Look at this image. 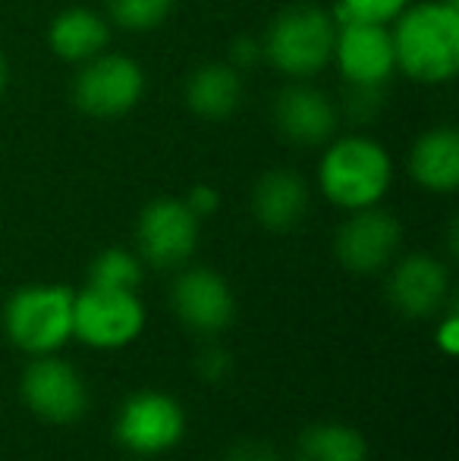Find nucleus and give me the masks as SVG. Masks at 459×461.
Wrapping results in <instances>:
<instances>
[{
	"label": "nucleus",
	"mask_w": 459,
	"mask_h": 461,
	"mask_svg": "<svg viewBox=\"0 0 459 461\" xmlns=\"http://www.w3.org/2000/svg\"><path fill=\"white\" fill-rule=\"evenodd\" d=\"M393 57L397 69H403L416 82H450L459 69V10L441 0L406 6L397 16Z\"/></svg>",
	"instance_id": "nucleus-1"
},
{
	"label": "nucleus",
	"mask_w": 459,
	"mask_h": 461,
	"mask_svg": "<svg viewBox=\"0 0 459 461\" xmlns=\"http://www.w3.org/2000/svg\"><path fill=\"white\" fill-rule=\"evenodd\" d=\"M337 19L315 4H293L268 25L262 54L293 79H308L334 60Z\"/></svg>",
	"instance_id": "nucleus-2"
},
{
	"label": "nucleus",
	"mask_w": 459,
	"mask_h": 461,
	"mask_svg": "<svg viewBox=\"0 0 459 461\" xmlns=\"http://www.w3.org/2000/svg\"><path fill=\"white\" fill-rule=\"evenodd\" d=\"M390 154L365 135H346V139L334 141L318 167L321 192L346 211L378 204L390 188Z\"/></svg>",
	"instance_id": "nucleus-3"
},
{
	"label": "nucleus",
	"mask_w": 459,
	"mask_h": 461,
	"mask_svg": "<svg viewBox=\"0 0 459 461\" xmlns=\"http://www.w3.org/2000/svg\"><path fill=\"white\" fill-rule=\"evenodd\" d=\"M73 308L76 292L67 285H25L6 302V336L23 352L50 355L73 336Z\"/></svg>",
	"instance_id": "nucleus-4"
},
{
	"label": "nucleus",
	"mask_w": 459,
	"mask_h": 461,
	"mask_svg": "<svg viewBox=\"0 0 459 461\" xmlns=\"http://www.w3.org/2000/svg\"><path fill=\"white\" fill-rule=\"evenodd\" d=\"M145 95V73L135 60L123 54H105L82 63L73 82V101L82 113L111 120L135 107Z\"/></svg>",
	"instance_id": "nucleus-5"
},
{
	"label": "nucleus",
	"mask_w": 459,
	"mask_h": 461,
	"mask_svg": "<svg viewBox=\"0 0 459 461\" xmlns=\"http://www.w3.org/2000/svg\"><path fill=\"white\" fill-rule=\"evenodd\" d=\"M145 327V308L139 295L126 289H98L88 285L76 295L73 333L92 348H123Z\"/></svg>",
	"instance_id": "nucleus-6"
},
{
	"label": "nucleus",
	"mask_w": 459,
	"mask_h": 461,
	"mask_svg": "<svg viewBox=\"0 0 459 461\" xmlns=\"http://www.w3.org/2000/svg\"><path fill=\"white\" fill-rule=\"evenodd\" d=\"M186 430V414L177 399L154 389L129 395L116 414V439L139 456H161L173 449Z\"/></svg>",
	"instance_id": "nucleus-7"
},
{
	"label": "nucleus",
	"mask_w": 459,
	"mask_h": 461,
	"mask_svg": "<svg viewBox=\"0 0 459 461\" xmlns=\"http://www.w3.org/2000/svg\"><path fill=\"white\" fill-rule=\"evenodd\" d=\"M19 393L25 405L48 424H73L88 408V389L82 376L76 374L73 365L54 355H41L25 367Z\"/></svg>",
	"instance_id": "nucleus-8"
},
{
	"label": "nucleus",
	"mask_w": 459,
	"mask_h": 461,
	"mask_svg": "<svg viewBox=\"0 0 459 461\" xmlns=\"http://www.w3.org/2000/svg\"><path fill=\"white\" fill-rule=\"evenodd\" d=\"M139 251L154 267H179L198 245V217L179 198H158L139 217Z\"/></svg>",
	"instance_id": "nucleus-9"
},
{
	"label": "nucleus",
	"mask_w": 459,
	"mask_h": 461,
	"mask_svg": "<svg viewBox=\"0 0 459 461\" xmlns=\"http://www.w3.org/2000/svg\"><path fill=\"white\" fill-rule=\"evenodd\" d=\"M334 57L346 82H359V86H387L397 69L393 38L384 23L344 19L334 38Z\"/></svg>",
	"instance_id": "nucleus-10"
},
{
	"label": "nucleus",
	"mask_w": 459,
	"mask_h": 461,
	"mask_svg": "<svg viewBox=\"0 0 459 461\" xmlns=\"http://www.w3.org/2000/svg\"><path fill=\"white\" fill-rule=\"evenodd\" d=\"M399 223L393 213L381 211V207H359L353 217L340 226L337 232V258L346 270L353 274H378L387 267L393 251L399 249Z\"/></svg>",
	"instance_id": "nucleus-11"
},
{
	"label": "nucleus",
	"mask_w": 459,
	"mask_h": 461,
	"mask_svg": "<svg viewBox=\"0 0 459 461\" xmlns=\"http://www.w3.org/2000/svg\"><path fill=\"white\" fill-rule=\"evenodd\" d=\"M170 302L177 317L189 330L205 336H215L227 330L236 314V302L227 279L208 267H192L177 276L170 292Z\"/></svg>",
	"instance_id": "nucleus-12"
},
{
	"label": "nucleus",
	"mask_w": 459,
	"mask_h": 461,
	"mask_svg": "<svg viewBox=\"0 0 459 461\" xmlns=\"http://www.w3.org/2000/svg\"><path fill=\"white\" fill-rule=\"evenodd\" d=\"M274 126L287 141L302 148L321 145L337 129V107L325 92L293 82L274 97Z\"/></svg>",
	"instance_id": "nucleus-13"
},
{
	"label": "nucleus",
	"mask_w": 459,
	"mask_h": 461,
	"mask_svg": "<svg viewBox=\"0 0 459 461\" xmlns=\"http://www.w3.org/2000/svg\"><path fill=\"white\" fill-rule=\"evenodd\" d=\"M450 292V276L431 255H409L393 267L387 298L403 317H431Z\"/></svg>",
	"instance_id": "nucleus-14"
},
{
	"label": "nucleus",
	"mask_w": 459,
	"mask_h": 461,
	"mask_svg": "<svg viewBox=\"0 0 459 461\" xmlns=\"http://www.w3.org/2000/svg\"><path fill=\"white\" fill-rule=\"evenodd\" d=\"M252 211L258 223L274 232H287L302 223L308 213V185L293 170H271L255 183Z\"/></svg>",
	"instance_id": "nucleus-15"
},
{
	"label": "nucleus",
	"mask_w": 459,
	"mask_h": 461,
	"mask_svg": "<svg viewBox=\"0 0 459 461\" xmlns=\"http://www.w3.org/2000/svg\"><path fill=\"white\" fill-rule=\"evenodd\" d=\"M111 41V29L101 13L88 6H69L50 23L48 44L60 60L67 63H86L98 57Z\"/></svg>",
	"instance_id": "nucleus-16"
},
{
	"label": "nucleus",
	"mask_w": 459,
	"mask_h": 461,
	"mask_svg": "<svg viewBox=\"0 0 459 461\" xmlns=\"http://www.w3.org/2000/svg\"><path fill=\"white\" fill-rule=\"evenodd\" d=\"M409 170L428 192H454L459 185V135L454 129H428L409 154Z\"/></svg>",
	"instance_id": "nucleus-17"
},
{
	"label": "nucleus",
	"mask_w": 459,
	"mask_h": 461,
	"mask_svg": "<svg viewBox=\"0 0 459 461\" xmlns=\"http://www.w3.org/2000/svg\"><path fill=\"white\" fill-rule=\"evenodd\" d=\"M186 104L205 120H224L243 104V79L230 63H205L186 82Z\"/></svg>",
	"instance_id": "nucleus-18"
},
{
	"label": "nucleus",
	"mask_w": 459,
	"mask_h": 461,
	"mask_svg": "<svg viewBox=\"0 0 459 461\" xmlns=\"http://www.w3.org/2000/svg\"><path fill=\"white\" fill-rule=\"evenodd\" d=\"M368 443L359 430L344 424L308 427L296 443V461H365Z\"/></svg>",
	"instance_id": "nucleus-19"
},
{
	"label": "nucleus",
	"mask_w": 459,
	"mask_h": 461,
	"mask_svg": "<svg viewBox=\"0 0 459 461\" xmlns=\"http://www.w3.org/2000/svg\"><path fill=\"white\" fill-rule=\"evenodd\" d=\"M139 283H142V264L123 249L101 251L92 261V270H88V285H98V289L135 292Z\"/></svg>",
	"instance_id": "nucleus-20"
},
{
	"label": "nucleus",
	"mask_w": 459,
	"mask_h": 461,
	"mask_svg": "<svg viewBox=\"0 0 459 461\" xmlns=\"http://www.w3.org/2000/svg\"><path fill=\"white\" fill-rule=\"evenodd\" d=\"M107 10L116 25L129 32L158 29L173 10V0H107Z\"/></svg>",
	"instance_id": "nucleus-21"
},
{
	"label": "nucleus",
	"mask_w": 459,
	"mask_h": 461,
	"mask_svg": "<svg viewBox=\"0 0 459 461\" xmlns=\"http://www.w3.org/2000/svg\"><path fill=\"white\" fill-rule=\"evenodd\" d=\"M409 6V0H337V19H362V23H390Z\"/></svg>",
	"instance_id": "nucleus-22"
},
{
	"label": "nucleus",
	"mask_w": 459,
	"mask_h": 461,
	"mask_svg": "<svg viewBox=\"0 0 459 461\" xmlns=\"http://www.w3.org/2000/svg\"><path fill=\"white\" fill-rule=\"evenodd\" d=\"M384 107V86H359V82H349L346 92V110L353 120L365 122L374 120Z\"/></svg>",
	"instance_id": "nucleus-23"
},
{
	"label": "nucleus",
	"mask_w": 459,
	"mask_h": 461,
	"mask_svg": "<svg viewBox=\"0 0 459 461\" xmlns=\"http://www.w3.org/2000/svg\"><path fill=\"white\" fill-rule=\"evenodd\" d=\"M196 367H198V374H202L205 380H224V376L230 374L233 361H230L227 348H221V346H215V342H211V346H205L202 352H198Z\"/></svg>",
	"instance_id": "nucleus-24"
},
{
	"label": "nucleus",
	"mask_w": 459,
	"mask_h": 461,
	"mask_svg": "<svg viewBox=\"0 0 459 461\" xmlns=\"http://www.w3.org/2000/svg\"><path fill=\"white\" fill-rule=\"evenodd\" d=\"M227 461H277V452L264 439H243L227 452Z\"/></svg>",
	"instance_id": "nucleus-25"
},
{
	"label": "nucleus",
	"mask_w": 459,
	"mask_h": 461,
	"mask_svg": "<svg viewBox=\"0 0 459 461\" xmlns=\"http://www.w3.org/2000/svg\"><path fill=\"white\" fill-rule=\"evenodd\" d=\"M217 204H221V194H217V188H211V185H196L189 192V198H186V207H189L196 217H208V213H215Z\"/></svg>",
	"instance_id": "nucleus-26"
},
{
	"label": "nucleus",
	"mask_w": 459,
	"mask_h": 461,
	"mask_svg": "<svg viewBox=\"0 0 459 461\" xmlns=\"http://www.w3.org/2000/svg\"><path fill=\"white\" fill-rule=\"evenodd\" d=\"M230 54H233V67H252V63L258 60V57H264L262 54V44L255 41V38H236L233 41V48H230Z\"/></svg>",
	"instance_id": "nucleus-27"
},
{
	"label": "nucleus",
	"mask_w": 459,
	"mask_h": 461,
	"mask_svg": "<svg viewBox=\"0 0 459 461\" xmlns=\"http://www.w3.org/2000/svg\"><path fill=\"white\" fill-rule=\"evenodd\" d=\"M437 346H441L447 355L459 352V321L456 317H447V323H444L441 333H437Z\"/></svg>",
	"instance_id": "nucleus-28"
},
{
	"label": "nucleus",
	"mask_w": 459,
	"mask_h": 461,
	"mask_svg": "<svg viewBox=\"0 0 459 461\" xmlns=\"http://www.w3.org/2000/svg\"><path fill=\"white\" fill-rule=\"evenodd\" d=\"M4 88H6V63H4V57H0V95H4Z\"/></svg>",
	"instance_id": "nucleus-29"
},
{
	"label": "nucleus",
	"mask_w": 459,
	"mask_h": 461,
	"mask_svg": "<svg viewBox=\"0 0 459 461\" xmlns=\"http://www.w3.org/2000/svg\"><path fill=\"white\" fill-rule=\"evenodd\" d=\"M441 4H450V6H456V4H459V0H441Z\"/></svg>",
	"instance_id": "nucleus-30"
}]
</instances>
